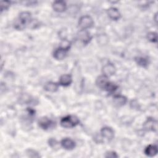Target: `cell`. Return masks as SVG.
<instances>
[{
  "label": "cell",
  "mask_w": 158,
  "mask_h": 158,
  "mask_svg": "<svg viewBox=\"0 0 158 158\" xmlns=\"http://www.w3.org/2000/svg\"><path fill=\"white\" fill-rule=\"evenodd\" d=\"M70 46H71V43L70 41H69L67 40H62V41L60 44L59 48H61L68 51L70 48Z\"/></svg>",
  "instance_id": "cell-20"
},
{
  "label": "cell",
  "mask_w": 158,
  "mask_h": 158,
  "mask_svg": "<svg viewBox=\"0 0 158 158\" xmlns=\"http://www.w3.org/2000/svg\"><path fill=\"white\" fill-rule=\"evenodd\" d=\"M147 38L149 41L152 43L157 42V33L155 32H149L147 34Z\"/></svg>",
  "instance_id": "cell-21"
},
{
  "label": "cell",
  "mask_w": 158,
  "mask_h": 158,
  "mask_svg": "<svg viewBox=\"0 0 158 158\" xmlns=\"http://www.w3.org/2000/svg\"><path fill=\"white\" fill-rule=\"evenodd\" d=\"M59 85L54 82L49 81L47 82L44 86V90L49 92H56L58 89Z\"/></svg>",
  "instance_id": "cell-17"
},
{
  "label": "cell",
  "mask_w": 158,
  "mask_h": 158,
  "mask_svg": "<svg viewBox=\"0 0 158 158\" xmlns=\"http://www.w3.org/2000/svg\"><path fill=\"white\" fill-rule=\"evenodd\" d=\"M60 144L63 148L66 150H72L75 147V142L70 138H65L63 139L61 142Z\"/></svg>",
  "instance_id": "cell-8"
},
{
  "label": "cell",
  "mask_w": 158,
  "mask_h": 158,
  "mask_svg": "<svg viewBox=\"0 0 158 158\" xmlns=\"http://www.w3.org/2000/svg\"><path fill=\"white\" fill-rule=\"evenodd\" d=\"M72 81V78L70 75L64 74L60 76L59 78V84L64 86H69Z\"/></svg>",
  "instance_id": "cell-14"
},
{
  "label": "cell",
  "mask_w": 158,
  "mask_h": 158,
  "mask_svg": "<svg viewBox=\"0 0 158 158\" xmlns=\"http://www.w3.org/2000/svg\"><path fill=\"white\" fill-rule=\"evenodd\" d=\"M48 142H49V145L52 148H57L59 145V143L57 141L56 139L54 138H50Z\"/></svg>",
  "instance_id": "cell-23"
},
{
  "label": "cell",
  "mask_w": 158,
  "mask_h": 158,
  "mask_svg": "<svg viewBox=\"0 0 158 158\" xmlns=\"http://www.w3.org/2000/svg\"><path fill=\"white\" fill-rule=\"evenodd\" d=\"M80 123L79 119L74 115H69L64 117L60 120V125L64 128H73Z\"/></svg>",
  "instance_id": "cell-2"
},
{
  "label": "cell",
  "mask_w": 158,
  "mask_h": 158,
  "mask_svg": "<svg viewBox=\"0 0 158 158\" xmlns=\"http://www.w3.org/2000/svg\"><path fill=\"white\" fill-rule=\"evenodd\" d=\"M66 3L62 1H56L52 4V8L58 12H62L66 10Z\"/></svg>",
  "instance_id": "cell-10"
},
{
  "label": "cell",
  "mask_w": 158,
  "mask_h": 158,
  "mask_svg": "<svg viewBox=\"0 0 158 158\" xmlns=\"http://www.w3.org/2000/svg\"><path fill=\"white\" fill-rule=\"evenodd\" d=\"M101 133L103 138L109 141L112 140L114 136V131L113 129L108 127H103L101 130Z\"/></svg>",
  "instance_id": "cell-7"
},
{
  "label": "cell",
  "mask_w": 158,
  "mask_h": 158,
  "mask_svg": "<svg viewBox=\"0 0 158 158\" xmlns=\"http://www.w3.org/2000/svg\"><path fill=\"white\" fill-rule=\"evenodd\" d=\"M158 152L157 147L156 145L150 144L148 146L144 149V153L147 156L153 157L157 154Z\"/></svg>",
  "instance_id": "cell-13"
},
{
  "label": "cell",
  "mask_w": 158,
  "mask_h": 158,
  "mask_svg": "<svg viewBox=\"0 0 158 158\" xmlns=\"http://www.w3.org/2000/svg\"><path fill=\"white\" fill-rule=\"evenodd\" d=\"M54 123L55 122L46 117L41 118L38 121L39 126L43 130H48L51 128H52L54 125Z\"/></svg>",
  "instance_id": "cell-4"
},
{
  "label": "cell",
  "mask_w": 158,
  "mask_h": 158,
  "mask_svg": "<svg viewBox=\"0 0 158 158\" xmlns=\"http://www.w3.org/2000/svg\"><path fill=\"white\" fill-rule=\"evenodd\" d=\"M27 154L28 157H40V155L38 152H36L33 149H28L27 152Z\"/></svg>",
  "instance_id": "cell-22"
},
{
  "label": "cell",
  "mask_w": 158,
  "mask_h": 158,
  "mask_svg": "<svg viewBox=\"0 0 158 158\" xmlns=\"http://www.w3.org/2000/svg\"><path fill=\"white\" fill-rule=\"evenodd\" d=\"M78 39L85 44H87L91 40L89 33L86 30H81L78 33Z\"/></svg>",
  "instance_id": "cell-5"
},
{
  "label": "cell",
  "mask_w": 158,
  "mask_h": 158,
  "mask_svg": "<svg viewBox=\"0 0 158 158\" xmlns=\"http://www.w3.org/2000/svg\"><path fill=\"white\" fill-rule=\"evenodd\" d=\"M107 14L110 19L114 20H117L120 17V13L115 7H110L108 9Z\"/></svg>",
  "instance_id": "cell-11"
},
{
  "label": "cell",
  "mask_w": 158,
  "mask_h": 158,
  "mask_svg": "<svg viewBox=\"0 0 158 158\" xmlns=\"http://www.w3.org/2000/svg\"><path fill=\"white\" fill-rule=\"evenodd\" d=\"M127 101V98L122 95H115L113 98V102L117 106H122L126 104Z\"/></svg>",
  "instance_id": "cell-15"
},
{
  "label": "cell",
  "mask_w": 158,
  "mask_h": 158,
  "mask_svg": "<svg viewBox=\"0 0 158 158\" xmlns=\"http://www.w3.org/2000/svg\"><path fill=\"white\" fill-rule=\"evenodd\" d=\"M117 88H118L117 86L115 85L114 83H112L109 81L108 83L107 84V85L106 86L104 89H106L107 92L113 93V92H114L115 91L117 90Z\"/></svg>",
  "instance_id": "cell-19"
},
{
  "label": "cell",
  "mask_w": 158,
  "mask_h": 158,
  "mask_svg": "<svg viewBox=\"0 0 158 158\" xmlns=\"http://www.w3.org/2000/svg\"><path fill=\"white\" fill-rule=\"evenodd\" d=\"M31 22V14L29 12H22L19 14L14 23V28L18 30H23L27 24Z\"/></svg>",
  "instance_id": "cell-1"
},
{
  "label": "cell",
  "mask_w": 158,
  "mask_h": 158,
  "mask_svg": "<svg viewBox=\"0 0 158 158\" xmlns=\"http://www.w3.org/2000/svg\"><path fill=\"white\" fill-rule=\"evenodd\" d=\"M135 61L137 63L138 65L146 67L148 65V60L143 57H137L135 58Z\"/></svg>",
  "instance_id": "cell-18"
},
{
  "label": "cell",
  "mask_w": 158,
  "mask_h": 158,
  "mask_svg": "<svg viewBox=\"0 0 158 158\" xmlns=\"http://www.w3.org/2000/svg\"><path fill=\"white\" fill-rule=\"evenodd\" d=\"M94 22L89 15H84L80 17L78 21V25L81 30H86L93 25Z\"/></svg>",
  "instance_id": "cell-3"
},
{
  "label": "cell",
  "mask_w": 158,
  "mask_h": 158,
  "mask_svg": "<svg viewBox=\"0 0 158 158\" xmlns=\"http://www.w3.org/2000/svg\"><path fill=\"white\" fill-rule=\"evenodd\" d=\"M116 72V69L112 64H107L105 65L102 68V72L104 75L106 77H110L115 74Z\"/></svg>",
  "instance_id": "cell-9"
},
{
  "label": "cell",
  "mask_w": 158,
  "mask_h": 158,
  "mask_svg": "<svg viewBox=\"0 0 158 158\" xmlns=\"http://www.w3.org/2000/svg\"><path fill=\"white\" fill-rule=\"evenodd\" d=\"M109 80L107 77L105 75H101L96 79V83L98 87L102 89H104L107 84L108 83Z\"/></svg>",
  "instance_id": "cell-16"
},
{
  "label": "cell",
  "mask_w": 158,
  "mask_h": 158,
  "mask_svg": "<svg viewBox=\"0 0 158 158\" xmlns=\"http://www.w3.org/2000/svg\"><path fill=\"white\" fill-rule=\"evenodd\" d=\"M105 157H111V158H114V157H118V155L117 154V153H116L115 152H114V151H109V152H106Z\"/></svg>",
  "instance_id": "cell-25"
},
{
  "label": "cell",
  "mask_w": 158,
  "mask_h": 158,
  "mask_svg": "<svg viewBox=\"0 0 158 158\" xmlns=\"http://www.w3.org/2000/svg\"><path fill=\"white\" fill-rule=\"evenodd\" d=\"M143 128L147 131H156L157 121L152 118H148L143 124Z\"/></svg>",
  "instance_id": "cell-6"
},
{
  "label": "cell",
  "mask_w": 158,
  "mask_h": 158,
  "mask_svg": "<svg viewBox=\"0 0 158 158\" xmlns=\"http://www.w3.org/2000/svg\"><path fill=\"white\" fill-rule=\"evenodd\" d=\"M67 52V51L61 48H58L54 51L53 56L57 60H62L66 57Z\"/></svg>",
  "instance_id": "cell-12"
},
{
  "label": "cell",
  "mask_w": 158,
  "mask_h": 158,
  "mask_svg": "<svg viewBox=\"0 0 158 158\" xmlns=\"http://www.w3.org/2000/svg\"><path fill=\"white\" fill-rule=\"evenodd\" d=\"M10 2L9 1H2L1 2V10L3 11L6 10L10 6Z\"/></svg>",
  "instance_id": "cell-24"
}]
</instances>
